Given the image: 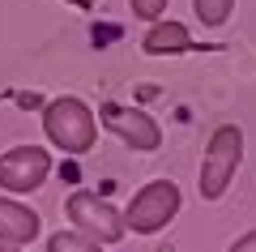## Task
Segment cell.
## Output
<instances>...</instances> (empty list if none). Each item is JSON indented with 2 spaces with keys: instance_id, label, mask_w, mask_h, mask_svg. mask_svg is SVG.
I'll return each instance as SVG.
<instances>
[{
  "instance_id": "cell-2",
  "label": "cell",
  "mask_w": 256,
  "mask_h": 252,
  "mask_svg": "<svg viewBox=\"0 0 256 252\" xmlns=\"http://www.w3.org/2000/svg\"><path fill=\"white\" fill-rule=\"evenodd\" d=\"M239 162H244V128L239 124L214 128L210 145H205V158H201V184H196L205 201H218L222 192L230 188Z\"/></svg>"
},
{
  "instance_id": "cell-7",
  "label": "cell",
  "mask_w": 256,
  "mask_h": 252,
  "mask_svg": "<svg viewBox=\"0 0 256 252\" xmlns=\"http://www.w3.org/2000/svg\"><path fill=\"white\" fill-rule=\"evenodd\" d=\"M38 235V214L18 197H0V243H30Z\"/></svg>"
},
{
  "instance_id": "cell-14",
  "label": "cell",
  "mask_w": 256,
  "mask_h": 252,
  "mask_svg": "<svg viewBox=\"0 0 256 252\" xmlns=\"http://www.w3.org/2000/svg\"><path fill=\"white\" fill-rule=\"evenodd\" d=\"M73 5H82V9H90V5H98V0H73Z\"/></svg>"
},
{
  "instance_id": "cell-11",
  "label": "cell",
  "mask_w": 256,
  "mask_h": 252,
  "mask_svg": "<svg viewBox=\"0 0 256 252\" xmlns=\"http://www.w3.org/2000/svg\"><path fill=\"white\" fill-rule=\"evenodd\" d=\"M132 5V18H141V22H158L166 13V5L171 0H128Z\"/></svg>"
},
{
  "instance_id": "cell-6",
  "label": "cell",
  "mask_w": 256,
  "mask_h": 252,
  "mask_svg": "<svg viewBox=\"0 0 256 252\" xmlns=\"http://www.w3.org/2000/svg\"><path fill=\"white\" fill-rule=\"evenodd\" d=\"M102 128L116 133L128 150H141V154H150V150L162 145V128H158V120L146 116V111H137V107L107 103V107H102Z\"/></svg>"
},
{
  "instance_id": "cell-8",
  "label": "cell",
  "mask_w": 256,
  "mask_h": 252,
  "mask_svg": "<svg viewBox=\"0 0 256 252\" xmlns=\"http://www.w3.org/2000/svg\"><path fill=\"white\" fill-rule=\"evenodd\" d=\"M192 47V30L184 22H154L150 35L141 39V52L146 56H180Z\"/></svg>"
},
{
  "instance_id": "cell-13",
  "label": "cell",
  "mask_w": 256,
  "mask_h": 252,
  "mask_svg": "<svg viewBox=\"0 0 256 252\" xmlns=\"http://www.w3.org/2000/svg\"><path fill=\"white\" fill-rule=\"evenodd\" d=\"M0 252H22V248H18V243H0Z\"/></svg>"
},
{
  "instance_id": "cell-4",
  "label": "cell",
  "mask_w": 256,
  "mask_h": 252,
  "mask_svg": "<svg viewBox=\"0 0 256 252\" xmlns=\"http://www.w3.org/2000/svg\"><path fill=\"white\" fill-rule=\"evenodd\" d=\"M180 201H184V197H180V184H171V180H150L137 197L128 201V209H124L128 231H137V235L162 231V226L180 214Z\"/></svg>"
},
{
  "instance_id": "cell-10",
  "label": "cell",
  "mask_w": 256,
  "mask_h": 252,
  "mask_svg": "<svg viewBox=\"0 0 256 252\" xmlns=\"http://www.w3.org/2000/svg\"><path fill=\"white\" fill-rule=\"evenodd\" d=\"M192 13L201 18V26H226V18L235 13V0H192Z\"/></svg>"
},
{
  "instance_id": "cell-1",
  "label": "cell",
  "mask_w": 256,
  "mask_h": 252,
  "mask_svg": "<svg viewBox=\"0 0 256 252\" xmlns=\"http://www.w3.org/2000/svg\"><path fill=\"white\" fill-rule=\"evenodd\" d=\"M43 133H47V141H52L56 150L86 154L98 141V116H94L82 99L64 94V99H52L43 107Z\"/></svg>"
},
{
  "instance_id": "cell-5",
  "label": "cell",
  "mask_w": 256,
  "mask_h": 252,
  "mask_svg": "<svg viewBox=\"0 0 256 252\" xmlns=\"http://www.w3.org/2000/svg\"><path fill=\"white\" fill-rule=\"evenodd\" d=\"M47 175H52V154L38 150V145H13V150L0 154V188L9 197L43 188Z\"/></svg>"
},
{
  "instance_id": "cell-9",
  "label": "cell",
  "mask_w": 256,
  "mask_h": 252,
  "mask_svg": "<svg viewBox=\"0 0 256 252\" xmlns=\"http://www.w3.org/2000/svg\"><path fill=\"white\" fill-rule=\"evenodd\" d=\"M47 252H102V243L90 239L86 231H77V226H68V231H56L47 239Z\"/></svg>"
},
{
  "instance_id": "cell-12",
  "label": "cell",
  "mask_w": 256,
  "mask_h": 252,
  "mask_svg": "<svg viewBox=\"0 0 256 252\" xmlns=\"http://www.w3.org/2000/svg\"><path fill=\"white\" fill-rule=\"evenodd\" d=\"M226 252H256V231H248V235H239V239L230 243Z\"/></svg>"
},
{
  "instance_id": "cell-3",
  "label": "cell",
  "mask_w": 256,
  "mask_h": 252,
  "mask_svg": "<svg viewBox=\"0 0 256 252\" xmlns=\"http://www.w3.org/2000/svg\"><path fill=\"white\" fill-rule=\"evenodd\" d=\"M64 218H68L77 231H86L90 239H98V243H120L124 231H128L124 214H120L107 197H98V192H90V188H77L73 197L64 201Z\"/></svg>"
}]
</instances>
